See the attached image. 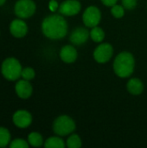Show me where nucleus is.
I'll use <instances>...</instances> for the list:
<instances>
[{
    "mask_svg": "<svg viewBox=\"0 0 147 148\" xmlns=\"http://www.w3.org/2000/svg\"><path fill=\"white\" fill-rule=\"evenodd\" d=\"M12 121L17 127L26 128L32 123V116L26 110H18L13 114Z\"/></svg>",
    "mask_w": 147,
    "mask_h": 148,
    "instance_id": "10",
    "label": "nucleus"
},
{
    "mask_svg": "<svg viewBox=\"0 0 147 148\" xmlns=\"http://www.w3.org/2000/svg\"><path fill=\"white\" fill-rule=\"evenodd\" d=\"M90 37V31L83 27L75 28L70 34L69 41L76 46H81L87 42Z\"/></svg>",
    "mask_w": 147,
    "mask_h": 148,
    "instance_id": "9",
    "label": "nucleus"
},
{
    "mask_svg": "<svg viewBox=\"0 0 147 148\" xmlns=\"http://www.w3.org/2000/svg\"><path fill=\"white\" fill-rule=\"evenodd\" d=\"M10 31L11 35L16 38H22L28 32V26L22 19H15L10 24Z\"/></svg>",
    "mask_w": 147,
    "mask_h": 148,
    "instance_id": "11",
    "label": "nucleus"
},
{
    "mask_svg": "<svg viewBox=\"0 0 147 148\" xmlns=\"http://www.w3.org/2000/svg\"><path fill=\"white\" fill-rule=\"evenodd\" d=\"M81 10V4L78 0H65L59 5V12L62 16H72L77 15Z\"/></svg>",
    "mask_w": 147,
    "mask_h": 148,
    "instance_id": "8",
    "label": "nucleus"
},
{
    "mask_svg": "<svg viewBox=\"0 0 147 148\" xmlns=\"http://www.w3.org/2000/svg\"><path fill=\"white\" fill-rule=\"evenodd\" d=\"M22 70L23 69L20 62L14 57H9L2 63V75L8 81H16L21 76Z\"/></svg>",
    "mask_w": 147,
    "mask_h": 148,
    "instance_id": "3",
    "label": "nucleus"
},
{
    "mask_svg": "<svg viewBox=\"0 0 147 148\" xmlns=\"http://www.w3.org/2000/svg\"><path fill=\"white\" fill-rule=\"evenodd\" d=\"M90 37L95 42H101L105 38V32L99 26L93 27L90 30Z\"/></svg>",
    "mask_w": 147,
    "mask_h": 148,
    "instance_id": "16",
    "label": "nucleus"
},
{
    "mask_svg": "<svg viewBox=\"0 0 147 148\" xmlns=\"http://www.w3.org/2000/svg\"><path fill=\"white\" fill-rule=\"evenodd\" d=\"M29 142L25 141L23 139H16L11 141L10 144V148H28L29 147Z\"/></svg>",
    "mask_w": 147,
    "mask_h": 148,
    "instance_id": "22",
    "label": "nucleus"
},
{
    "mask_svg": "<svg viewBox=\"0 0 147 148\" xmlns=\"http://www.w3.org/2000/svg\"><path fill=\"white\" fill-rule=\"evenodd\" d=\"M65 146V142L61 136L50 137L44 142V147L46 148H64Z\"/></svg>",
    "mask_w": 147,
    "mask_h": 148,
    "instance_id": "15",
    "label": "nucleus"
},
{
    "mask_svg": "<svg viewBox=\"0 0 147 148\" xmlns=\"http://www.w3.org/2000/svg\"><path fill=\"white\" fill-rule=\"evenodd\" d=\"M10 141V134L8 129L0 127V147H5Z\"/></svg>",
    "mask_w": 147,
    "mask_h": 148,
    "instance_id": "19",
    "label": "nucleus"
},
{
    "mask_svg": "<svg viewBox=\"0 0 147 148\" xmlns=\"http://www.w3.org/2000/svg\"><path fill=\"white\" fill-rule=\"evenodd\" d=\"M138 1L137 0H122V5L126 10H132L135 9L137 6Z\"/></svg>",
    "mask_w": 147,
    "mask_h": 148,
    "instance_id": "23",
    "label": "nucleus"
},
{
    "mask_svg": "<svg viewBox=\"0 0 147 148\" xmlns=\"http://www.w3.org/2000/svg\"><path fill=\"white\" fill-rule=\"evenodd\" d=\"M127 91L133 95H139L144 91V84L139 78H132L126 84Z\"/></svg>",
    "mask_w": 147,
    "mask_h": 148,
    "instance_id": "14",
    "label": "nucleus"
},
{
    "mask_svg": "<svg viewBox=\"0 0 147 148\" xmlns=\"http://www.w3.org/2000/svg\"><path fill=\"white\" fill-rule=\"evenodd\" d=\"M78 53L73 45H65L60 50V58L66 63H73L76 61Z\"/></svg>",
    "mask_w": 147,
    "mask_h": 148,
    "instance_id": "12",
    "label": "nucleus"
},
{
    "mask_svg": "<svg viewBox=\"0 0 147 148\" xmlns=\"http://www.w3.org/2000/svg\"><path fill=\"white\" fill-rule=\"evenodd\" d=\"M28 142L34 147H39L43 144V138L39 133L32 132L28 136Z\"/></svg>",
    "mask_w": 147,
    "mask_h": 148,
    "instance_id": "17",
    "label": "nucleus"
},
{
    "mask_svg": "<svg viewBox=\"0 0 147 148\" xmlns=\"http://www.w3.org/2000/svg\"><path fill=\"white\" fill-rule=\"evenodd\" d=\"M81 145H82V142H81L80 136L75 134H71L68 138L67 143H66V146L68 148H80L81 147Z\"/></svg>",
    "mask_w": 147,
    "mask_h": 148,
    "instance_id": "18",
    "label": "nucleus"
},
{
    "mask_svg": "<svg viewBox=\"0 0 147 148\" xmlns=\"http://www.w3.org/2000/svg\"><path fill=\"white\" fill-rule=\"evenodd\" d=\"M15 90L18 97L21 99H28L29 97L31 96L33 88L31 84L29 83V81L27 80H20L16 82Z\"/></svg>",
    "mask_w": 147,
    "mask_h": 148,
    "instance_id": "13",
    "label": "nucleus"
},
{
    "mask_svg": "<svg viewBox=\"0 0 147 148\" xmlns=\"http://www.w3.org/2000/svg\"><path fill=\"white\" fill-rule=\"evenodd\" d=\"M49 8L52 12H55L56 10L59 9V4L55 0H51L49 3Z\"/></svg>",
    "mask_w": 147,
    "mask_h": 148,
    "instance_id": "24",
    "label": "nucleus"
},
{
    "mask_svg": "<svg viewBox=\"0 0 147 148\" xmlns=\"http://www.w3.org/2000/svg\"><path fill=\"white\" fill-rule=\"evenodd\" d=\"M125 10L126 9L123 7V5H120L116 3L113 6H112L111 13L115 18H122L125 15Z\"/></svg>",
    "mask_w": 147,
    "mask_h": 148,
    "instance_id": "20",
    "label": "nucleus"
},
{
    "mask_svg": "<svg viewBox=\"0 0 147 148\" xmlns=\"http://www.w3.org/2000/svg\"><path fill=\"white\" fill-rule=\"evenodd\" d=\"M113 48L108 42L99 44L94 51V58L98 63H106L112 58Z\"/></svg>",
    "mask_w": 147,
    "mask_h": 148,
    "instance_id": "7",
    "label": "nucleus"
},
{
    "mask_svg": "<svg viewBox=\"0 0 147 148\" xmlns=\"http://www.w3.org/2000/svg\"><path fill=\"white\" fill-rule=\"evenodd\" d=\"M75 122L68 115H61L53 122V131L61 137L68 136L75 130Z\"/></svg>",
    "mask_w": 147,
    "mask_h": 148,
    "instance_id": "4",
    "label": "nucleus"
},
{
    "mask_svg": "<svg viewBox=\"0 0 147 148\" xmlns=\"http://www.w3.org/2000/svg\"><path fill=\"white\" fill-rule=\"evenodd\" d=\"M101 19V12L96 6H88L82 14V21L86 27L93 28L98 26Z\"/></svg>",
    "mask_w": 147,
    "mask_h": 148,
    "instance_id": "6",
    "label": "nucleus"
},
{
    "mask_svg": "<svg viewBox=\"0 0 147 148\" xmlns=\"http://www.w3.org/2000/svg\"><path fill=\"white\" fill-rule=\"evenodd\" d=\"M68 29L66 19L59 14L49 15L42 23L43 35L51 40H60L65 37L68 34Z\"/></svg>",
    "mask_w": 147,
    "mask_h": 148,
    "instance_id": "1",
    "label": "nucleus"
},
{
    "mask_svg": "<svg viewBox=\"0 0 147 148\" xmlns=\"http://www.w3.org/2000/svg\"><path fill=\"white\" fill-rule=\"evenodd\" d=\"M35 75H36V73L32 68H25L22 70V73H21V76L23 77V79L27 80V81H30L34 79Z\"/></svg>",
    "mask_w": 147,
    "mask_h": 148,
    "instance_id": "21",
    "label": "nucleus"
},
{
    "mask_svg": "<svg viewBox=\"0 0 147 148\" xmlns=\"http://www.w3.org/2000/svg\"><path fill=\"white\" fill-rule=\"evenodd\" d=\"M5 1H6V0H0V6H2L3 4H4Z\"/></svg>",
    "mask_w": 147,
    "mask_h": 148,
    "instance_id": "26",
    "label": "nucleus"
},
{
    "mask_svg": "<svg viewBox=\"0 0 147 148\" xmlns=\"http://www.w3.org/2000/svg\"><path fill=\"white\" fill-rule=\"evenodd\" d=\"M36 6L33 0H18L15 4V14L19 18H29L36 12Z\"/></svg>",
    "mask_w": 147,
    "mask_h": 148,
    "instance_id": "5",
    "label": "nucleus"
},
{
    "mask_svg": "<svg viewBox=\"0 0 147 148\" xmlns=\"http://www.w3.org/2000/svg\"><path fill=\"white\" fill-rule=\"evenodd\" d=\"M113 71L120 78L131 76L135 68V59L132 53L123 51L120 53L113 61Z\"/></svg>",
    "mask_w": 147,
    "mask_h": 148,
    "instance_id": "2",
    "label": "nucleus"
},
{
    "mask_svg": "<svg viewBox=\"0 0 147 148\" xmlns=\"http://www.w3.org/2000/svg\"><path fill=\"white\" fill-rule=\"evenodd\" d=\"M101 2L104 5H106L107 7H112L117 3L118 0H101Z\"/></svg>",
    "mask_w": 147,
    "mask_h": 148,
    "instance_id": "25",
    "label": "nucleus"
}]
</instances>
